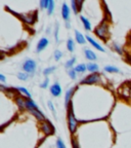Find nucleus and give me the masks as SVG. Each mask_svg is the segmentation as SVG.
<instances>
[{"mask_svg": "<svg viewBox=\"0 0 131 148\" xmlns=\"http://www.w3.org/2000/svg\"><path fill=\"white\" fill-rule=\"evenodd\" d=\"M95 35L97 37H99L100 39L106 40L107 37L109 35V27H108V23L107 21H104L100 25H98L96 28H95Z\"/></svg>", "mask_w": 131, "mask_h": 148, "instance_id": "nucleus-2", "label": "nucleus"}, {"mask_svg": "<svg viewBox=\"0 0 131 148\" xmlns=\"http://www.w3.org/2000/svg\"><path fill=\"white\" fill-rule=\"evenodd\" d=\"M72 145H73V148H79V145L78 143H77L76 139H72Z\"/></svg>", "mask_w": 131, "mask_h": 148, "instance_id": "nucleus-35", "label": "nucleus"}, {"mask_svg": "<svg viewBox=\"0 0 131 148\" xmlns=\"http://www.w3.org/2000/svg\"><path fill=\"white\" fill-rule=\"evenodd\" d=\"M48 107H49V109H50L51 111H52V113L53 114H55V109H54V106H53V104H52V102L51 101H48Z\"/></svg>", "mask_w": 131, "mask_h": 148, "instance_id": "nucleus-34", "label": "nucleus"}, {"mask_svg": "<svg viewBox=\"0 0 131 148\" xmlns=\"http://www.w3.org/2000/svg\"><path fill=\"white\" fill-rule=\"evenodd\" d=\"M0 81H1V82H5V77L3 74H0Z\"/></svg>", "mask_w": 131, "mask_h": 148, "instance_id": "nucleus-37", "label": "nucleus"}, {"mask_svg": "<svg viewBox=\"0 0 131 148\" xmlns=\"http://www.w3.org/2000/svg\"><path fill=\"white\" fill-rule=\"evenodd\" d=\"M86 69H87V65H84V64H79L75 67V71L79 72V73H83V72H85Z\"/></svg>", "mask_w": 131, "mask_h": 148, "instance_id": "nucleus-20", "label": "nucleus"}, {"mask_svg": "<svg viewBox=\"0 0 131 148\" xmlns=\"http://www.w3.org/2000/svg\"><path fill=\"white\" fill-rule=\"evenodd\" d=\"M58 27H56V29H55V40H56V41H58Z\"/></svg>", "mask_w": 131, "mask_h": 148, "instance_id": "nucleus-36", "label": "nucleus"}, {"mask_svg": "<svg viewBox=\"0 0 131 148\" xmlns=\"http://www.w3.org/2000/svg\"><path fill=\"white\" fill-rule=\"evenodd\" d=\"M48 82H49V79L47 78V77H46L45 80H44L43 82H42L41 84H40V86H41L42 88H47V86H48Z\"/></svg>", "mask_w": 131, "mask_h": 148, "instance_id": "nucleus-33", "label": "nucleus"}, {"mask_svg": "<svg viewBox=\"0 0 131 148\" xmlns=\"http://www.w3.org/2000/svg\"><path fill=\"white\" fill-rule=\"evenodd\" d=\"M47 14H52L53 10H54V1L53 0H49L48 6H47Z\"/></svg>", "mask_w": 131, "mask_h": 148, "instance_id": "nucleus-22", "label": "nucleus"}, {"mask_svg": "<svg viewBox=\"0 0 131 148\" xmlns=\"http://www.w3.org/2000/svg\"><path fill=\"white\" fill-rule=\"evenodd\" d=\"M54 70H55V67H48V68H46V69L44 70L43 73H44V75H45V76H47V75H49V74L52 73Z\"/></svg>", "mask_w": 131, "mask_h": 148, "instance_id": "nucleus-27", "label": "nucleus"}, {"mask_svg": "<svg viewBox=\"0 0 131 148\" xmlns=\"http://www.w3.org/2000/svg\"><path fill=\"white\" fill-rule=\"evenodd\" d=\"M41 131L45 135H52L54 133V127L48 120H44L41 123Z\"/></svg>", "mask_w": 131, "mask_h": 148, "instance_id": "nucleus-5", "label": "nucleus"}, {"mask_svg": "<svg viewBox=\"0 0 131 148\" xmlns=\"http://www.w3.org/2000/svg\"><path fill=\"white\" fill-rule=\"evenodd\" d=\"M54 60L55 61H58V60H60V58H62V51H58V49H56V51H54Z\"/></svg>", "mask_w": 131, "mask_h": 148, "instance_id": "nucleus-28", "label": "nucleus"}, {"mask_svg": "<svg viewBox=\"0 0 131 148\" xmlns=\"http://www.w3.org/2000/svg\"><path fill=\"white\" fill-rule=\"evenodd\" d=\"M47 44H48V39L47 38H41L39 40V42H38V44H37L36 51L37 53H40L41 51H43L46 46H47Z\"/></svg>", "mask_w": 131, "mask_h": 148, "instance_id": "nucleus-12", "label": "nucleus"}, {"mask_svg": "<svg viewBox=\"0 0 131 148\" xmlns=\"http://www.w3.org/2000/svg\"><path fill=\"white\" fill-rule=\"evenodd\" d=\"M68 125H69V130L72 134L76 132L77 125H78V121H77L76 117L74 115L73 108H72V105H70L69 108H68Z\"/></svg>", "mask_w": 131, "mask_h": 148, "instance_id": "nucleus-1", "label": "nucleus"}, {"mask_svg": "<svg viewBox=\"0 0 131 148\" xmlns=\"http://www.w3.org/2000/svg\"><path fill=\"white\" fill-rule=\"evenodd\" d=\"M83 4V1H81V0H72L71 1V6H72V9H73L74 14H78L79 12H80L81 9V6H82Z\"/></svg>", "mask_w": 131, "mask_h": 148, "instance_id": "nucleus-7", "label": "nucleus"}, {"mask_svg": "<svg viewBox=\"0 0 131 148\" xmlns=\"http://www.w3.org/2000/svg\"><path fill=\"white\" fill-rule=\"evenodd\" d=\"M16 105H18V107L21 109V110L26 109V100L23 99L21 96H18V97H16Z\"/></svg>", "mask_w": 131, "mask_h": 148, "instance_id": "nucleus-14", "label": "nucleus"}, {"mask_svg": "<svg viewBox=\"0 0 131 148\" xmlns=\"http://www.w3.org/2000/svg\"><path fill=\"white\" fill-rule=\"evenodd\" d=\"M56 148H66L64 142L62 141V139L60 138H58V141H56Z\"/></svg>", "mask_w": 131, "mask_h": 148, "instance_id": "nucleus-31", "label": "nucleus"}, {"mask_svg": "<svg viewBox=\"0 0 131 148\" xmlns=\"http://www.w3.org/2000/svg\"><path fill=\"white\" fill-rule=\"evenodd\" d=\"M16 90H18V92H21L22 94H24L25 96H27L29 99H31V94L29 92V90H28L26 88H22V86H20V88H16Z\"/></svg>", "mask_w": 131, "mask_h": 148, "instance_id": "nucleus-23", "label": "nucleus"}, {"mask_svg": "<svg viewBox=\"0 0 131 148\" xmlns=\"http://www.w3.org/2000/svg\"><path fill=\"white\" fill-rule=\"evenodd\" d=\"M30 112L33 114V115L35 116V117L37 118V119L40 120V121H44V120H46L45 119V116H44V114L42 113V112H40L39 110H31Z\"/></svg>", "mask_w": 131, "mask_h": 148, "instance_id": "nucleus-16", "label": "nucleus"}, {"mask_svg": "<svg viewBox=\"0 0 131 148\" xmlns=\"http://www.w3.org/2000/svg\"><path fill=\"white\" fill-rule=\"evenodd\" d=\"M113 46H114V49H115V51H117L118 53H120V55H122V49H121V47H120L119 45H118V44H116V43H114L113 44Z\"/></svg>", "mask_w": 131, "mask_h": 148, "instance_id": "nucleus-32", "label": "nucleus"}, {"mask_svg": "<svg viewBox=\"0 0 131 148\" xmlns=\"http://www.w3.org/2000/svg\"><path fill=\"white\" fill-rule=\"evenodd\" d=\"M86 40H87V41L89 42L90 44H92V45L94 46V47H95V49H98L99 51H102V53H104V51H105V49H102V46H101L100 44L97 43V42L95 41V40L92 39V38H91V37H90V36H86Z\"/></svg>", "mask_w": 131, "mask_h": 148, "instance_id": "nucleus-13", "label": "nucleus"}, {"mask_svg": "<svg viewBox=\"0 0 131 148\" xmlns=\"http://www.w3.org/2000/svg\"><path fill=\"white\" fill-rule=\"evenodd\" d=\"M100 80V75L98 73H92L90 75H88L86 78H84L81 83L83 84H93V83H96Z\"/></svg>", "mask_w": 131, "mask_h": 148, "instance_id": "nucleus-3", "label": "nucleus"}, {"mask_svg": "<svg viewBox=\"0 0 131 148\" xmlns=\"http://www.w3.org/2000/svg\"><path fill=\"white\" fill-rule=\"evenodd\" d=\"M50 92L51 95L54 96V97H60V94H62V88H60V86L58 83H54L53 86H51Z\"/></svg>", "mask_w": 131, "mask_h": 148, "instance_id": "nucleus-10", "label": "nucleus"}, {"mask_svg": "<svg viewBox=\"0 0 131 148\" xmlns=\"http://www.w3.org/2000/svg\"><path fill=\"white\" fill-rule=\"evenodd\" d=\"M23 69L27 73H34L36 71V62L34 60H27L24 63Z\"/></svg>", "mask_w": 131, "mask_h": 148, "instance_id": "nucleus-4", "label": "nucleus"}, {"mask_svg": "<svg viewBox=\"0 0 131 148\" xmlns=\"http://www.w3.org/2000/svg\"><path fill=\"white\" fill-rule=\"evenodd\" d=\"M84 53H85L86 58H87L88 60H90V61H95V60H96V55H95V53H93L91 49H86L85 51H84Z\"/></svg>", "mask_w": 131, "mask_h": 148, "instance_id": "nucleus-17", "label": "nucleus"}, {"mask_svg": "<svg viewBox=\"0 0 131 148\" xmlns=\"http://www.w3.org/2000/svg\"><path fill=\"white\" fill-rule=\"evenodd\" d=\"M16 16H18V18H21L22 21H24L25 23L27 24H33L35 21H36V18H37V14H16Z\"/></svg>", "mask_w": 131, "mask_h": 148, "instance_id": "nucleus-6", "label": "nucleus"}, {"mask_svg": "<svg viewBox=\"0 0 131 148\" xmlns=\"http://www.w3.org/2000/svg\"><path fill=\"white\" fill-rule=\"evenodd\" d=\"M80 20H81V22H82V24H83V26H84V28H85V30H87V31L91 30V24H90V22L88 21V20L85 18V16H80Z\"/></svg>", "mask_w": 131, "mask_h": 148, "instance_id": "nucleus-18", "label": "nucleus"}, {"mask_svg": "<svg viewBox=\"0 0 131 148\" xmlns=\"http://www.w3.org/2000/svg\"><path fill=\"white\" fill-rule=\"evenodd\" d=\"M75 62H76V58H72L71 60H69L67 63H66V67H67V68H71V69H72V66H74Z\"/></svg>", "mask_w": 131, "mask_h": 148, "instance_id": "nucleus-26", "label": "nucleus"}, {"mask_svg": "<svg viewBox=\"0 0 131 148\" xmlns=\"http://www.w3.org/2000/svg\"><path fill=\"white\" fill-rule=\"evenodd\" d=\"M98 68H99L98 65L94 64V63H89V64H87V70H89L90 72H93V73H96Z\"/></svg>", "mask_w": 131, "mask_h": 148, "instance_id": "nucleus-19", "label": "nucleus"}, {"mask_svg": "<svg viewBox=\"0 0 131 148\" xmlns=\"http://www.w3.org/2000/svg\"><path fill=\"white\" fill-rule=\"evenodd\" d=\"M62 18H64L66 22H68L70 20V8H69V6H68V4L66 2L62 3Z\"/></svg>", "mask_w": 131, "mask_h": 148, "instance_id": "nucleus-9", "label": "nucleus"}, {"mask_svg": "<svg viewBox=\"0 0 131 148\" xmlns=\"http://www.w3.org/2000/svg\"><path fill=\"white\" fill-rule=\"evenodd\" d=\"M18 78L21 79V80H27V79L29 78V74L23 73V72H21V73L18 74Z\"/></svg>", "mask_w": 131, "mask_h": 148, "instance_id": "nucleus-25", "label": "nucleus"}, {"mask_svg": "<svg viewBox=\"0 0 131 148\" xmlns=\"http://www.w3.org/2000/svg\"><path fill=\"white\" fill-rule=\"evenodd\" d=\"M67 47H68V49H69V51L73 53L74 49H75V43H74V40L73 39H71V38H70V39L68 40V42H67Z\"/></svg>", "mask_w": 131, "mask_h": 148, "instance_id": "nucleus-24", "label": "nucleus"}, {"mask_svg": "<svg viewBox=\"0 0 131 148\" xmlns=\"http://www.w3.org/2000/svg\"><path fill=\"white\" fill-rule=\"evenodd\" d=\"M69 76L71 77L72 79H76V71H75L74 68L69 70Z\"/></svg>", "mask_w": 131, "mask_h": 148, "instance_id": "nucleus-30", "label": "nucleus"}, {"mask_svg": "<svg viewBox=\"0 0 131 148\" xmlns=\"http://www.w3.org/2000/svg\"><path fill=\"white\" fill-rule=\"evenodd\" d=\"M75 36H76V41L80 44H84L86 42V37H84V35L82 33H80L79 31H75Z\"/></svg>", "mask_w": 131, "mask_h": 148, "instance_id": "nucleus-15", "label": "nucleus"}, {"mask_svg": "<svg viewBox=\"0 0 131 148\" xmlns=\"http://www.w3.org/2000/svg\"><path fill=\"white\" fill-rule=\"evenodd\" d=\"M48 3H49V0H41L40 1V6H41V8H47V6H48Z\"/></svg>", "mask_w": 131, "mask_h": 148, "instance_id": "nucleus-29", "label": "nucleus"}, {"mask_svg": "<svg viewBox=\"0 0 131 148\" xmlns=\"http://www.w3.org/2000/svg\"><path fill=\"white\" fill-rule=\"evenodd\" d=\"M26 109H27V110H29V111H31V110H39L36 103H35L33 100L29 99V98H28V99H26Z\"/></svg>", "mask_w": 131, "mask_h": 148, "instance_id": "nucleus-11", "label": "nucleus"}, {"mask_svg": "<svg viewBox=\"0 0 131 148\" xmlns=\"http://www.w3.org/2000/svg\"><path fill=\"white\" fill-rule=\"evenodd\" d=\"M77 88H71L70 90H67L66 92V97H64V106L69 108V106L71 105V98H72V95H73L74 90H76Z\"/></svg>", "mask_w": 131, "mask_h": 148, "instance_id": "nucleus-8", "label": "nucleus"}, {"mask_svg": "<svg viewBox=\"0 0 131 148\" xmlns=\"http://www.w3.org/2000/svg\"><path fill=\"white\" fill-rule=\"evenodd\" d=\"M105 71L109 72V73H118L120 70L117 67H115V66H106L105 67Z\"/></svg>", "mask_w": 131, "mask_h": 148, "instance_id": "nucleus-21", "label": "nucleus"}]
</instances>
